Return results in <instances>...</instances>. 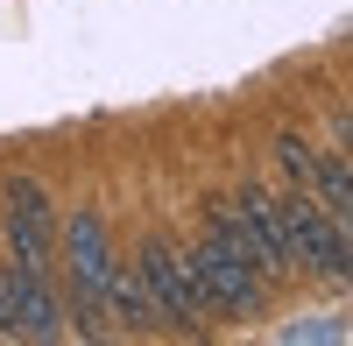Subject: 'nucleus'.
<instances>
[{
    "label": "nucleus",
    "instance_id": "1",
    "mask_svg": "<svg viewBox=\"0 0 353 346\" xmlns=\"http://www.w3.org/2000/svg\"><path fill=\"white\" fill-rule=\"evenodd\" d=\"M113 234L92 205H78L57 226V276H64V325L78 339H106V276H113Z\"/></svg>",
    "mask_w": 353,
    "mask_h": 346
},
{
    "label": "nucleus",
    "instance_id": "2",
    "mask_svg": "<svg viewBox=\"0 0 353 346\" xmlns=\"http://www.w3.org/2000/svg\"><path fill=\"white\" fill-rule=\"evenodd\" d=\"M276 226H283L290 269L311 276V283L346 290V276H353V226H346V219H332L311 191L290 184V191H276Z\"/></svg>",
    "mask_w": 353,
    "mask_h": 346
},
{
    "label": "nucleus",
    "instance_id": "3",
    "mask_svg": "<svg viewBox=\"0 0 353 346\" xmlns=\"http://www.w3.org/2000/svg\"><path fill=\"white\" fill-rule=\"evenodd\" d=\"M205 234H219L226 247H241L254 276L269 283H290L297 269H290V247H283V226H276V191H233V198H205Z\"/></svg>",
    "mask_w": 353,
    "mask_h": 346
},
{
    "label": "nucleus",
    "instance_id": "4",
    "mask_svg": "<svg viewBox=\"0 0 353 346\" xmlns=\"http://www.w3.org/2000/svg\"><path fill=\"white\" fill-rule=\"evenodd\" d=\"M141 276H149V297H156V318L170 332H205V290H198V269H191V247H176L170 234H149L134 247Z\"/></svg>",
    "mask_w": 353,
    "mask_h": 346
},
{
    "label": "nucleus",
    "instance_id": "5",
    "mask_svg": "<svg viewBox=\"0 0 353 346\" xmlns=\"http://www.w3.org/2000/svg\"><path fill=\"white\" fill-rule=\"evenodd\" d=\"M191 269H198V290H205V311H212V318H261L269 283L254 276V262L241 247H226L219 234H198Z\"/></svg>",
    "mask_w": 353,
    "mask_h": 346
},
{
    "label": "nucleus",
    "instance_id": "6",
    "mask_svg": "<svg viewBox=\"0 0 353 346\" xmlns=\"http://www.w3.org/2000/svg\"><path fill=\"white\" fill-rule=\"evenodd\" d=\"M0 332H8V339H28V346L71 339L64 297H57V276L21 269V262H0Z\"/></svg>",
    "mask_w": 353,
    "mask_h": 346
},
{
    "label": "nucleus",
    "instance_id": "7",
    "mask_svg": "<svg viewBox=\"0 0 353 346\" xmlns=\"http://www.w3.org/2000/svg\"><path fill=\"white\" fill-rule=\"evenodd\" d=\"M0 234H8V262L57 276V205L36 177H8L0 184Z\"/></svg>",
    "mask_w": 353,
    "mask_h": 346
},
{
    "label": "nucleus",
    "instance_id": "8",
    "mask_svg": "<svg viewBox=\"0 0 353 346\" xmlns=\"http://www.w3.org/2000/svg\"><path fill=\"white\" fill-rule=\"evenodd\" d=\"M156 297H149V276L141 262L113 254V276H106V332H156Z\"/></svg>",
    "mask_w": 353,
    "mask_h": 346
},
{
    "label": "nucleus",
    "instance_id": "9",
    "mask_svg": "<svg viewBox=\"0 0 353 346\" xmlns=\"http://www.w3.org/2000/svg\"><path fill=\"white\" fill-rule=\"evenodd\" d=\"M276 163H283V184L311 191V184H318V170H325V149H318L304 128H283V134H276Z\"/></svg>",
    "mask_w": 353,
    "mask_h": 346
},
{
    "label": "nucleus",
    "instance_id": "10",
    "mask_svg": "<svg viewBox=\"0 0 353 346\" xmlns=\"http://www.w3.org/2000/svg\"><path fill=\"white\" fill-rule=\"evenodd\" d=\"M283 339H346V325H290Z\"/></svg>",
    "mask_w": 353,
    "mask_h": 346
}]
</instances>
